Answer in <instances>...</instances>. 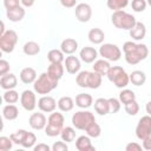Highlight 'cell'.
I'll return each mask as SVG.
<instances>
[{"label":"cell","mask_w":151,"mask_h":151,"mask_svg":"<svg viewBox=\"0 0 151 151\" xmlns=\"http://www.w3.org/2000/svg\"><path fill=\"white\" fill-rule=\"evenodd\" d=\"M125 60L130 65H136L142 60H145L149 55V48L145 44H137L133 41H126L123 45Z\"/></svg>","instance_id":"cell-1"},{"label":"cell","mask_w":151,"mask_h":151,"mask_svg":"<svg viewBox=\"0 0 151 151\" xmlns=\"http://www.w3.org/2000/svg\"><path fill=\"white\" fill-rule=\"evenodd\" d=\"M101 77L97 72H90V71H80L78 72L76 77V83L79 87L83 88H99L101 85Z\"/></svg>","instance_id":"cell-2"},{"label":"cell","mask_w":151,"mask_h":151,"mask_svg":"<svg viewBox=\"0 0 151 151\" xmlns=\"http://www.w3.org/2000/svg\"><path fill=\"white\" fill-rule=\"evenodd\" d=\"M58 81L57 79H54L53 77H51L47 72L41 73L35 81L33 83V88L35 91V93L38 94H48L51 91H53L54 88H57L58 86Z\"/></svg>","instance_id":"cell-3"},{"label":"cell","mask_w":151,"mask_h":151,"mask_svg":"<svg viewBox=\"0 0 151 151\" xmlns=\"http://www.w3.org/2000/svg\"><path fill=\"white\" fill-rule=\"evenodd\" d=\"M111 21L114 27H117L119 29H126V31H130L137 22L136 18L132 14H130L123 9L114 11L111 15Z\"/></svg>","instance_id":"cell-4"},{"label":"cell","mask_w":151,"mask_h":151,"mask_svg":"<svg viewBox=\"0 0 151 151\" xmlns=\"http://www.w3.org/2000/svg\"><path fill=\"white\" fill-rule=\"evenodd\" d=\"M65 118L60 112H52L47 118V124L45 127V134L48 137H57L60 134L61 130L64 129Z\"/></svg>","instance_id":"cell-5"},{"label":"cell","mask_w":151,"mask_h":151,"mask_svg":"<svg viewBox=\"0 0 151 151\" xmlns=\"http://www.w3.org/2000/svg\"><path fill=\"white\" fill-rule=\"evenodd\" d=\"M106 77L118 88H125L130 83V76L120 66H111Z\"/></svg>","instance_id":"cell-6"},{"label":"cell","mask_w":151,"mask_h":151,"mask_svg":"<svg viewBox=\"0 0 151 151\" xmlns=\"http://www.w3.org/2000/svg\"><path fill=\"white\" fill-rule=\"evenodd\" d=\"M94 122H96L94 114L90 111H85V110L84 111H78V112L73 113V116H72V125L77 130L85 131Z\"/></svg>","instance_id":"cell-7"},{"label":"cell","mask_w":151,"mask_h":151,"mask_svg":"<svg viewBox=\"0 0 151 151\" xmlns=\"http://www.w3.org/2000/svg\"><path fill=\"white\" fill-rule=\"evenodd\" d=\"M18 42V34L13 29L6 31L2 35H0V48L5 53H12Z\"/></svg>","instance_id":"cell-8"},{"label":"cell","mask_w":151,"mask_h":151,"mask_svg":"<svg viewBox=\"0 0 151 151\" xmlns=\"http://www.w3.org/2000/svg\"><path fill=\"white\" fill-rule=\"evenodd\" d=\"M99 54L103 57V59H106L109 61H118L122 57L120 48L114 44H103L99 48Z\"/></svg>","instance_id":"cell-9"},{"label":"cell","mask_w":151,"mask_h":151,"mask_svg":"<svg viewBox=\"0 0 151 151\" xmlns=\"http://www.w3.org/2000/svg\"><path fill=\"white\" fill-rule=\"evenodd\" d=\"M136 136L138 139L143 140L151 136V116H143L136 126Z\"/></svg>","instance_id":"cell-10"},{"label":"cell","mask_w":151,"mask_h":151,"mask_svg":"<svg viewBox=\"0 0 151 151\" xmlns=\"http://www.w3.org/2000/svg\"><path fill=\"white\" fill-rule=\"evenodd\" d=\"M35 91H31V90H25L21 96H20V104L24 107V110L26 111H33L38 103H37V97H35Z\"/></svg>","instance_id":"cell-11"},{"label":"cell","mask_w":151,"mask_h":151,"mask_svg":"<svg viewBox=\"0 0 151 151\" xmlns=\"http://www.w3.org/2000/svg\"><path fill=\"white\" fill-rule=\"evenodd\" d=\"M74 14H76V18L78 19V21L87 22V21H90L91 17H92V8L88 4L81 2V4H78L76 6Z\"/></svg>","instance_id":"cell-12"},{"label":"cell","mask_w":151,"mask_h":151,"mask_svg":"<svg viewBox=\"0 0 151 151\" xmlns=\"http://www.w3.org/2000/svg\"><path fill=\"white\" fill-rule=\"evenodd\" d=\"M57 106H58V104H57L55 99L51 96H42L38 100L39 110L41 112H45V113H52Z\"/></svg>","instance_id":"cell-13"},{"label":"cell","mask_w":151,"mask_h":151,"mask_svg":"<svg viewBox=\"0 0 151 151\" xmlns=\"http://www.w3.org/2000/svg\"><path fill=\"white\" fill-rule=\"evenodd\" d=\"M28 123H29V126L33 129V130H42L46 127V124H47V118L44 113L41 112H35V113H32L28 118Z\"/></svg>","instance_id":"cell-14"},{"label":"cell","mask_w":151,"mask_h":151,"mask_svg":"<svg viewBox=\"0 0 151 151\" xmlns=\"http://www.w3.org/2000/svg\"><path fill=\"white\" fill-rule=\"evenodd\" d=\"M98 51L94 48V47H91V46H85L80 50L79 52V57L80 59L85 63V64H91V63H94L97 57H98Z\"/></svg>","instance_id":"cell-15"},{"label":"cell","mask_w":151,"mask_h":151,"mask_svg":"<svg viewBox=\"0 0 151 151\" xmlns=\"http://www.w3.org/2000/svg\"><path fill=\"white\" fill-rule=\"evenodd\" d=\"M64 64H65L64 66H65L67 73H70V74H77L81 67L80 60L77 57H74L73 54H70L68 57H66V59L64 60Z\"/></svg>","instance_id":"cell-16"},{"label":"cell","mask_w":151,"mask_h":151,"mask_svg":"<svg viewBox=\"0 0 151 151\" xmlns=\"http://www.w3.org/2000/svg\"><path fill=\"white\" fill-rule=\"evenodd\" d=\"M129 32H130V37L134 41H139V40L145 38V35H146V27H145V25L142 21H137L136 25Z\"/></svg>","instance_id":"cell-17"},{"label":"cell","mask_w":151,"mask_h":151,"mask_svg":"<svg viewBox=\"0 0 151 151\" xmlns=\"http://www.w3.org/2000/svg\"><path fill=\"white\" fill-rule=\"evenodd\" d=\"M18 85V79L17 76L13 73H6L5 76H1L0 78V86L1 88L6 90H13Z\"/></svg>","instance_id":"cell-18"},{"label":"cell","mask_w":151,"mask_h":151,"mask_svg":"<svg viewBox=\"0 0 151 151\" xmlns=\"http://www.w3.org/2000/svg\"><path fill=\"white\" fill-rule=\"evenodd\" d=\"M60 50L64 52V54H73L78 50V41L73 38H66L61 41Z\"/></svg>","instance_id":"cell-19"},{"label":"cell","mask_w":151,"mask_h":151,"mask_svg":"<svg viewBox=\"0 0 151 151\" xmlns=\"http://www.w3.org/2000/svg\"><path fill=\"white\" fill-rule=\"evenodd\" d=\"M26 12H25V8L21 7V6H18L15 8H12V9H6V15L8 18L9 21L12 22H18V21H21L25 17Z\"/></svg>","instance_id":"cell-20"},{"label":"cell","mask_w":151,"mask_h":151,"mask_svg":"<svg viewBox=\"0 0 151 151\" xmlns=\"http://www.w3.org/2000/svg\"><path fill=\"white\" fill-rule=\"evenodd\" d=\"M91 137L88 136H79L76 139V147L79 151H94V146L91 143Z\"/></svg>","instance_id":"cell-21"},{"label":"cell","mask_w":151,"mask_h":151,"mask_svg":"<svg viewBox=\"0 0 151 151\" xmlns=\"http://www.w3.org/2000/svg\"><path fill=\"white\" fill-rule=\"evenodd\" d=\"M37 78L38 76L33 67H25L20 72V80L24 84H33Z\"/></svg>","instance_id":"cell-22"},{"label":"cell","mask_w":151,"mask_h":151,"mask_svg":"<svg viewBox=\"0 0 151 151\" xmlns=\"http://www.w3.org/2000/svg\"><path fill=\"white\" fill-rule=\"evenodd\" d=\"M87 38H88V40H90L92 44L99 45V44H101V42L104 41V39H105V33H104L103 29H100V28H98V27H94V28H91V29L88 31Z\"/></svg>","instance_id":"cell-23"},{"label":"cell","mask_w":151,"mask_h":151,"mask_svg":"<svg viewBox=\"0 0 151 151\" xmlns=\"http://www.w3.org/2000/svg\"><path fill=\"white\" fill-rule=\"evenodd\" d=\"M92 67H93V71L99 73L100 76H107V73L111 68V65H110V61L106 59H98L94 61Z\"/></svg>","instance_id":"cell-24"},{"label":"cell","mask_w":151,"mask_h":151,"mask_svg":"<svg viewBox=\"0 0 151 151\" xmlns=\"http://www.w3.org/2000/svg\"><path fill=\"white\" fill-rule=\"evenodd\" d=\"M94 111L100 116H106L110 113V105L109 99L98 98L94 100Z\"/></svg>","instance_id":"cell-25"},{"label":"cell","mask_w":151,"mask_h":151,"mask_svg":"<svg viewBox=\"0 0 151 151\" xmlns=\"http://www.w3.org/2000/svg\"><path fill=\"white\" fill-rule=\"evenodd\" d=\"M64 66L61 63H51V65L47 67V73L53 77L57 80H60L64 76Z\"/></svg>","instance_id":"cell-26"},{"label":"cell","mask_w":151,"mask_h":151,"mask_svg":"<svg viewBox=\"0 0 151 151\" xmlns=\"http://www.w3.org/2000/svg\"><path fill=\"white\" fill-rule=\"evenodd\" d=\"M93 104V98L90 93H79L76 97V105L80 109H88Z\"/></svg>","instance_id":"cell-27"},{"label":"cell","mask_w":151,"mask_h":151,"mask_svg":"<svg viewBox=\"0 0 151 151\" xmlns=\"http://www.w3.org/2000/svg\"><path fill=\"white\" fill-rule=\"evenodd\" d=\"M2 116L7 120H15L19 116V110L14 104H8L2 107Z\"/></svg>","instance_id":"cell-28"},{"label":"cell","mask_w":151,"mask_h":151,"mask_svg":"<svg viewBox=\"0 0 151 151\" xmlns=\"http://www.w3.org/2000/svg\"><path fill=\"white\" fill-rule=\"evenodd\" d=\"M129 76H130V81H131L134 86H142V85H144L145 81H146V74H145L143 71L136 70V71H132Z\"/></svg>","instance_id":"cell-29"},{"label":"cell","mask_w":151,"mask_h":151,"mask_svg":"<svg viewBox=\"0 0 151 151\" xmlns=\"http://www.w3.org/2000/svg\"><path fill=\"white\" fill-rule=\"evenodd\" d=\"M57 104H58V109L61 112H70L74 106V100L68 96H64L58 100Z\"/></svg>","instance_id":"cell-30"},{"label":"cell","mask_w":151,"mask_h":151,"mask_svg":"<svg viewBox=\"0 0 151 151\" xmlns=\"http://www.w3.org/2000/svg\"><path fill=\"white\" fill-rule=\"evenodd\" d=\"M22 51L26 55H37L40 52V45L35 41H27L25 42Z\"/></svg>","instance_id":"cell-31"},{"label":"cell","mask_w":151,"mask_h":151,"mask_svg":"<svg viewBox=\"0 0 151 151\" xmlns=\"http://www.w3.org/2000/svg\"><path fill=\"white\" fill-rule=\"evenodd\" d=\"M60 137L61 140L66 143H71L76 139V130L72 126H64V129L60 132Z\"/></svg>","instance_id":"cell-32"},{"label":"cell","mask_w":151,"mask_h":151,"mask_svg":"<svg viewBox=\"0 0 151 151\" xmlns=\"http://www.w3.org/2000/svg\"><path fill=\"white\" fill-rule=\"evenodd\" d=\"M47 59L50 63H63L65 60L64 57V52L61 50H57L53 48L47 53Z\"/></svg>","instance_id":"cell-33"},{"label":"cell","mask_w":151,"mask_h":151,"mask_svg":"<svg viewBox=\"0 0 151 151\" xmlns=\"http://www.w3.org/2000/svg\"><path fill=\"white\" fill-rule=\"evenodd\" d=\"M119 100H120L122 104L125 105V104H127V103H130L132 100H136V94H134V92L132 90L124 88L119 93Z\"/></svg>","instance_id":"cell-34"},{"label":"cell","mask_w":151,"mask_h":151,"mask_svg":"<svg viewBox=\"0 0 151 151\" xmlns=\"http://www.w3.org/2000/svg\"><path fill=\"white\" fill-rule=\"evenodd\" d=\"M127 5H129V0H107L106 1V6L113 12L125 8Z\"/></svg>","instance_id":"cell-35"},{"label":"cell","mask_w":151,"mask_h":151,"mask_svg":"<svg viewBox=\"0 0 151 151\" xmlns=\"http://www.w3.org/2000/svg\"><path fill=\"white\" fill-rule=\"evenodd\" d=\"M2 99L7 104H15L19 100V93L14 88L13 90H6L4 96H2Z\"/></svg>","instance_id":"cell-36"},{"label":"cell","mask_w":151,"mask_h":151,"mask_svg":"<svg viewBox=\"0 0 151 151\" xmlns=\"http://www.w3.org/2000/svg\"><path fill=\"white\" fill-rule=\"evenodd\" d=\"M35 143H37V136L33 132L27 131V133H26V136H25V138L21 143V146L25 147V149H31L35 145Z\"/></svg>","instance_id":"cell-37"},{"label":"cell","mask_w":151,"mask_h":151,"mask_svg":"<svg viewBox=\"0 0 151 151\" xmlns=\"http://www.w3.org/2000/svg\"><path fill=\"white\" fill-rule=\"evenodd\" d=\"M85 132H86L87 136L91 137V138H98V137L101 134V127H100L99 124H97V123L94 122L93 124H91V125L85 130Z\"/></svg>","instance_id":"cell-38"},{"label":"cell","mask_w":151,"mask_h":151,"mask_svg":"<svg viewBox=\"0 0 151 151\" xmlns=\"http://www.w3.org/2000/svg\"><path fill=\"white\" fill-rule=\"evenodd\" d=\"M26 133H27V131H26V130L20 129V130H17L15 132H13L9 137L12 138V140H13V143H14V144H17V145H21V143H22V140H24V138H25Z\"/></svg>","instance_id":"cell-39"},{"label":"cell","mask_w":151,"mask_h":151,"mask_svg":"<svg viewBox=\"0 0 151 151\" xmlns=\"http://www.w3.org/2000/svg\"><path fill=\"white\" fill-rule=\"evenodd\" d=\"M125 111L129 116H136L139 112V105L137 100H132L127 104H125Z\"/></svg>","instance_id":"cell-40"},{"label":"cell","mask_w":151,"mask_h":151,"mask_svg":"<svg viewBox=\"0 0 151 151\" xmlns=\"http://www.w3.org/2000/svg\"><path fill=\"white\" fill-rule=\"evenodd\" d=\"M13 140L11 137H6V136H1L0 137V150L1 151H8L12 149L13 146Z\"/></svg>","instance_id":"cell-41"},{"label":"cell","mask_w":151,"mask_h":151,"mask_svg":"<svg viewBox=\"0 0 151 151\" xmlns=\"http://www.w3.org/2000/svg\"><path fill=\"white\" fill-rule=\"evenodd\" d=\"M147 6V2L146 0H132L131 2V7L134 12L137 13H140V12H144L145 8Z\"/></svg>","instance_id":"cell-42"},{"label":"cell","mask_w":151,"mask_h":151,"mask_svg":"<svg viewBox=\"0 0 151 151\" xmlns=\"http://www.w3.org/2000/svg\"><path fill=\"white\" fill-rule=\"evenodd\" d=\"M120 100L117 98H109V105H110V113H117L120 110Z\"/></svg>","instance_id":"cell-43"},{"label":"cell","mask_w":151,"mask_h":151,"mask_svg":"<svg viewBox=\"0 0 151 151\" xmlns=\"http://www.w3.org/2000/svg\"><path fill=\"white\" fill-rule=\"evenodd\" d=\"M68 150V145L61 140V142H55L52 145V151H67Z\"/></svg>","instance_id":"cell-44"},{"label":"cell","mask_w":151,"mask_h":151,"mask_svg":"<svg viewBox=\"0 0 151 151\" xmlns=\"http://www.w3.org/2000/svg\"><path fill=\"white\" fill-rule=\"evenodd\" d=\"M9 63L5 59H1L0 60V76H5L6 73L9 72Z\"/></svg>","instance_id":"cell-45"},{"label":"cell","mask_w":151,"mask_h":151,"mask_svg":"<svg viewBox=\"0 0 151 151\" xmlns=\"http://www.w3.org/2000/svg\"><path fill=\"white\" fill-rule=\"evenodd\" d=\"M21 1L20 0H4V6L6 9H12L18 6H20Z\"/></svg>","instance_id":"cell-46"},{"label":"cell","mask_w":151,"mask_h":151,"mask_svg":"<svg viewBox=\"0 0 151 151\" xmlns=\"http://www.w3.org/2000/svg\"><path fill=\"white\" fill-rule=\"evenodd\" d=\"M142 149H143V146L140 144L136 143V142H131V143H129L125 146V150L126 151H140Z\"/></svg>","instance_id":"cell-47"},{"label":"cell","mask_w":151,"mask_h":151,"mask_svg":"<svg viewBox=\"0 0 151 151\" xmlns=\"http://www.w3.org/2000/svg\"><path fill=\"white\" fill-rule=\"evenodd\" d=\"M33 150L34 151H50V150H52V146H48L45 143H39L38 145L33 146Z\"/></svg>","instance_id":"cell-48"},{"label":"cell","mask_w":151,"mask_h":151,"mask_svg":"<svg viewBox=\"0 0 151 151\" xmlns=\"http://www.w3.org/2000/svg\"><path fill=\"white\" fill-rule=\"evenodd\" d=\"M61 6H64L65 8H72L76 6L77 4V0H59Z\"/></svg>","instance_id":"cell-49"},{"label":"cell","mask_w":151,"mask_h":151,"mask_svg":"<svg viewBox=\"0 0 151 151\" xmlns=\"http://www.w3.org/2000/svg\"><path fill=\"white\" fill-rule=\"evenodd\" d=\"M142 142H143V149L150 151L151 150V136L147 137V138H145V139H143Z\"/></svg>","instance_id":"cell-50"},{"label":"cell","mask_w":151,"mask_h":151,"mask_svg":"<svg viewBox=\"0 0 151 151\" xmlns=\"http://www.w3.org/2000/svg\"><path fill=\"white\" fill-rule=\"evenodd\" d=\"M20 1H21V5L24 7H26V8L32 7L34 5V2H35V0H20Z\"/></svg>","instance_id":"cell-51"},{"label":"cell","mask_w":151,"mask_h":151,"mask_svg":"<svg viewBox=\"0 0 151 151\" xmlns=\"http://www.w3.org/2000/svg\"><path fill=\"white\" fill-rule=\"evenodd\" d=\"M145 110H146V113L151 116V100L147 101V104H146V106H145Z\"/></svg>","instance_id":"cell-52"},{"label":"cell","mask_w":151,"mask_h":151,"mask_svg":"<svg viewBox=\"0 0 151 151\" xmlns=\"http://www.w3.org/2000/svg\"><path fill=\"white\" fill-rule=\"evenodd\" d=\"M5 32H6V31H5V24H4V22H1V31H0V35H2Z\"/></svg>","instance_id":"cell-53"},{"label":"cell","mask_w":151,"mask_h":151,"mask_svg":"<svg viewBox=\"0 0 151 151\" xmlns=\"http://www.w3.org/2000/svg\"><path fill=\"white\" fill-rule=\"evenodd\" d=\"M146 2H147L149 6H151V0H146Z\"/></svg>","instance_id":"cell-54"}]
</instances>
